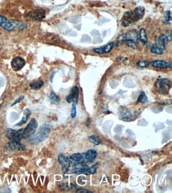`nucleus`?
<instances>
[{"label":"nucleus","mask_w":172,"mask_h":193,"mask_svg":"<svg viewBox=\"0 0 172 193\" xmlns=\"http://www.w3.org/2000/svg\"><path fill=\"white\" fill-rule=\"evenodd\" d=\"M114 45V43H113V42L106 44V45L104 47V54H107V53H109L113 49Z\"/></svg>","instance_id":"nucleus-30"},{"label":"nucleus","mask_w":172,"mask_h":193,"mask_svg":"<svg viewBox=\"0 0 172 193\" xmlns=\"http://www.w3.org/2000/svg\"><path fill=\"white\" fill-rule=\"evenodd\" d=\"M71 162H73L75 163H80L84 162L85 160L84 153H76L72 154L71 157H69Z\"/></svg>","instance_id":"nucleus-15"},{"label":"nucleus","mask_w":172,"mask_h":193,"mask_svg":"<svg viewBox=\"0 0 172 193\" xmlns=\"http://www.w3.org/2000/svg\"><path fill=\"white\" fill-rule=\"evenodd\" d=\"M58 161L60 164L62 166V172L63 173H66L68 170L69 168L70 167L71 164V161L69 160V158L64 155L62 153L59 154L58 156Z\"/></svg>","instance_id":"nucleus-10"},{"label":"nucleus","mask_w":172,"mask_h":193,"mask_svg":"<svg viewBox=\"0 0 172 193\" xmlns=\"http://www.w3.org/2000/svg\"><path fill=\"white\" fill-rule=\"evenodd\" d=\"M171 83L170 80L168 79H161L159 83L158 92L160 94H168L171 88Z\"/></svg>","instance_id":"nucleus-8"},{"label":"nucleus","mask_w":172,"mask_h":193,"mask_svg":"<svg viewBox=\"0 0 172 193\" xmlns=\"http://www.w3.org/2000/svg\"><path fill=\"white\" fill-rule=\"evenodd\" d=\"M71 115L72 118L75 117L76 116V105H72V106L71 110Z\"/></svg>","instance_id":"nucleus-33"},{"label":"nucleus","mask_w":172,"mask_h":193,"mask_svg":"<svg viewBox=\"0 0 172 193\" xmlns=\"http://www.w3.org/2000/svg\"><path fill=\"white\" fill-rule=\"evenodd\" d=\"M50 100L52 103L56 105H59L60 103V100L59 96H57L53 92H52L50 95Z\"/></svg>","instance_id":"nucleus-25"},{"label":"nucleus","mask_w":172,"mask_h":193,"mask_svg":"<svg viewBox=\"0 0 172 193\" xmlns=\"http://www.w3.org/2000/svg\"><path fill=\"white\" fill-rule=\"evenodd\" d=\"M56 74V72H54L53 74H52V75L51 78V81L52 83V80H53V78H54V76L55 74Z\"/></svg>","instance_id":"nucleus-38"},{"label":"nucleus","mask_w":172,"mask_h":193,"mask_svg":"<svg viewBox=\"0 0 172 193\" xmlns=\"http://www.w3.org/2000/svg\"><path fill=\"white\" fill-rule=\"evenodd\" d=\"M171 21V12L170 11H167L165 12V19L164 20V23L165 25L169 24Z\"/></svg>","instance_id":"nucleus-31"},{"label":"nucleus","mask_w":172,"mask_h":193,"mask_svg":"<svg viewBox=\"0 0 172 193\" xmlns=\"http://www.w3.org/2000/svg\"><path fill=\"white\" fill-rule=\"evenodd\" d=\"M137 101L138 102L142 104L146 103L148 102V98L147 97V95H145V92H140Z\"/></svg>","instance_id":"nucleus-24"},{"label":"nucleus","mask_w":172,"mask_h":193,"mask_svg":"<svg viewBox=\"0 0 172 193\" xmlns=\"http://www.w3.org/2000/svg\"><path fill=\"white\" fill-rule=\"evenodd\" d=\"M127 40H132L134 41H137L138 39V34L135 30H129L126 32Z\"/></svg>","instance_id":"nucleus-20"},{"label":"nucleus","mask_w":172,"mask_h":193,"mask_svg":"<svg viewBox=\"0 0 172 193\" xmlns=\"http://www.w3.org/2000/svg\"><path fill=\"white\" fill-rule=\"evenodd\" d=\"M139 20L134 11L127 12L124 14L122 19V24L125 27L129 26L133 22Z\"/></svg>","instance_id":"nucleus-4"},{"label":"nucleus","mask_w":172,"mask_h":193,"mask_svg":"<svg viewBox=\"0 0 172 193\" xmlns=\"http://www.w3.org/2000/svg\"><path fill=\"white\" fill-rule=\"evenodd\" d=\"M98 163L95 164V165H92L90 168H89L88 173L89 174H93L97 172V167Z\"/></svg>","instance_id":"nucleus-32"},{"label":"nucleus","mask_w":172,"mask_h":193,"mask_svg":"<svg viewBox=\"0 0 172 193\" xmlns=\"http://www.w3.org/2000/svg\"><path fill=\"white\" fill-rule=\"evenodd\" d=\"M97 156V153L94 149H89L86 152L84 153L85 160L89 163H93L94 162Z\"/></svg>","instance_id":"nucleus-13"},{"label":"nucleus","mask_w":172,"mask_h":193,"mask_svg":"<svg viewBox=\"0 0 172 193\" xmlns=\"http://www.w3.org/2000/svg\"><path fill=\"white\" fill-rule=\"evenodd\" d=\"M30 115H31V112L30 111L29 109L27 108L25 109L23 111V116L22 119L21 120L19 123L16 124L15 125L19 126V125H22L25 123L26 122H27V120Z\"/></svg>","instance_id":"nucleus-19"},{"label":"nucleus","mask_w":172,"mask_h":193,"mask_svg":"<svg viewBox=\"0 0 172 193\" xmlns=\"http://www.w3.org/2000/svg\"><path fill=\"white\" fill-rule=\"evenodd\" d=\"M88 165L86 162H80V163H75L73 165L71 169V172L76 174H89Z\"/></svg>","instance_id":"nucleus-5"},{"label":"nucleus","mask_w":172,"mask_h":193,"mask_svg":"<svg viewBox=\"0 0 172 193\" xmlns=\"http://www.w3.org/2000/svg\"><path fill=\"white\" fill-rule=\"evenodd\" d=\"M34 21H41L46 17V11L43 9H36L30 11L27 15Z\"/></svg>","instance_id":"nucleus-7"},{"label":"nucleus","mask_w":172,"mask_h":193,"mask_svg":"<svg viewBox=\"0 0 172 193\" xmlns=\"http://www.w3.org/2000/svg\"><path fill=\"white\" fill-rule=\"evenodd\" d=\"M0 26L8 31H12L14 28L11 21L1 15H0Z\"/></svg>","instance_id":"nucleus-11"},{"label":"nucleus","mask_w":172,"mask_h":193,"mask_svg":"<svg viewBox=\"0 0 172 193\" xmlns=\"http://www.w3.org/2000/svg\"><path fill=\"white\" fill-rule=\"evenodd\" d=\"M169 42L168 38L167 35H165L164 34H161L159 37L157 38V39L156 40V45L161 49L164 50L165 48V44H167Z\"/></svg>","instance_id":"nucleus-12"},{"label":"nucleus","mask_w":172,"mask_h":193,"mask_svg":"<svg viewBox=\"0 0 172 193\" xmlns=\"http://www.w3.org/2000/svg\"><path fill=\"white\" fill-rule=\"evenodd\" d=\"M0 138H1V135H0Z\"/></svg>","instance_id":"nucleus-42"},{"label":"nucleus","mask_w":172,"mask_h":193,"mask_svg":"<svg viewBox=\"0 0 172 193\" xmlns=\"http://www.w3.org/2000/svg\"><path fill=\"white\" fill-rule=\"evenodd\" d=\"M138 38L140 40V41L143 43H146L147 41V32L144 29V28H141L139 32V35Z\"/></svg>","instance_id":"nucleus-21"},{"label":"nucleus","mask_w":172,"mask_h":193,"mask_svg":"<svg viewBox=\"0 0 172 193\" xmlns=\"http://www.w3.org/2000/svg\"><path fill=\"white\" fill-rule=\"evenodd\" d=\"M1 106H2V105L0 104V108H1Z\"/></svg>","instance_id":"nucleus-40"},{"label":"nucleus","mask_w":172,"mask_h":193,"mask_svg":"<svg viewBox=\"0 0 172 193\" xmlns=\"http://www.w3.org/2000/svg\"><path fill=\"white\" fill-rule=\"evenodd\" d=\"M79 95V88L78 87L75 86L72 88L71 91L69 94V95L71 97L72 101L73 102L74 104L77 105L78 103Z\"/></svg>","instance_id":"nucleus-16"},{"label":"nucleus","mask_w":172,"mask_h":193,"mask_svg":"<svg viewBox=\"0 0 172 193\" xmlns=\"http://www.w3.org/2000/svg\"><path fill=\"white\" fill-rule=\"evenodd\" d=\"M149 65V62L147 60H140L136 63V66L139 68H146L148 67Z\"/></svg>","instance_id":"nucleus-27"},{"label":"nucleus","mask_w":172,"mask_h":193,"mask_svg":"<svg viewBox=\"0 0 172 193\" xmlns=\"http://www.w3.org/2000/svg\"><path fill=\"white\" fill-rule=\"evenodd\" d=\"M51 124L50 122H46L40 126L35 134H34L29 139V142L31 144H36L43 141L48 137L51 130Z\"/></svg>","instance_id":"nucleus-1"},{"label":"nucleus","mask_w":172,"mask_h":193,"mask_svg":"<svg viewBox=\"0 0 172 193\" xmlns=\"http://www.w3.org/2000/svg\"><path fill=\"white\" fill-rule=\"evenodd\" d=\"M25 64V60L21 58H16L12 62V66L16 71H19L24 67Z\"/></svg>","instance_id":"nucleus-14"},{"label":"nucleus","mask_w":172,"mask_h":193,"mask_svg":"<svg viewBox=\"0 0 172 193\" xmlns=\"http://www.w3.org/2000/svg\"><path fill=\"white\" fill-rule=\"evenodd\" d=\"M38 123L37 121L33 118L30 121L29 123L28 124L27 126L23 129L22 133V139H27L31 137L36 131V129L38 128Z\"/></svg>","instance_id":"nucleus-2"},{"label":"nucleus","mask_w":172,"mask_h":193,"mask_svg":"<svg viewBox=\"0 0 172 193\" xmlns=\"http://www.w3.org/2000/svg\"><path fill=\"white\" fill-rule=\"evenodd\" d=\"M23 99H24V96H20L19 98H18L17 99H16V100H15V101L14 102V103L12 104V106H11L12 107V106H14L15 104L18 103L19 102H21V101Z\"/></svg>","instance_id":"nucleus-37"},{"label":"nucleus","mask_w":172,"mask_h":193,"mask_svg":"<svg viewBox=\"0 0 172 193\" xmlns=\"http://www.w3.org/2000/svg\"><path fill=\"white\" fill-rule=\"evenodd\" d=\"M60 188L63 191H68L69 189L68 184L67 183H64V184L61 185Z\"/></svg>","instance_id":"nucleus-36"},{"label":"nucleus","mask_w":172,"mask_h":193,"mask_svg":"<svg viewBox=\"0 0 172 193\" xmlns=\"http://www.w3.org/2000/svg\"><path fill=\"white\" fill-rule=\"evenodd\" d=\"M172 62H171L168 63V67H169V68H172Z\"/></svg>","instance_id":"nucleus-39"},{"label":"nucleus","mask_w":172,"mask_h":193,"mask_svg":"<svg viewBox=\"0 0 172 193\" xmlns=\"http://www.w3.org/2000/svg\"><path fill=\"white\" fill-rule=\"evenodd\" d=\"M1 43H0V50H1Z\"/></svg>","instance_id":"nucleus-41"},{"label":"nucleus","mask_w":172,"mask_h":193,"mask_svg":"<svg viewBox=\"0 0 172 193\" xmlns=\"http://www.w3.org/2000/svg\"><path fill=\"white\" fill-rule=\"evenodd\" d=\"M93 51L96 54H104V47H99V48H94L93 49Z\"/></svg>","instance_id":"nucleus-34"},{"label":"nucleus","mask_w":172,"mask_h":193,"mask_svg":"<svg viewBox=\"0 0 172 193\" xmlns=\"http://www.w3.org/2000/svg\"><path fill=\"white\" fill-rule=\"evenodd\" d=\"M88 139L90 142L92 144L95 145H98L101 143V139L98 136L96 135H91L89 136Z\"/></svg>","instance_id":"nucleus-26"},{"label":"nucleus","mask_w":172,"mask_h":193,"mask_svg":"<svg viewBox=\"0 0 172 193\" xmlns=\"http://www.w3.org/2000/svg\"><path fill=\"white\" fill-rule=\"evenodd\" d=\"M152 66L155 68H165L168 67V63L164 60H155L152 62Z\"/></svg>","instance_id":"nucleus-18"},{"label":"nucleus","mask_w":172,"mask_h":193,"mask_svg":"<svg viewBox=\"0 0 172 193\" xmlns=\"http://www.w3.org/2000/svg\"><path fill=\"white\" fill-rule=\"evenodd\" d=\"M125 43L129 47L132 48L133 49H136L137 48V46L136 44V42L132 40H126L125 41Z\"/></svg>","instance_id":"nucleus-29"},{"label":"nucleus","mask_w":172,"mask_h":193,"mask_svg":"<svg viewBox=\"0 0 172 193\" xmlns=\"http://www.w3.org/2000/svg\"><path fill=\"white\" fill-rule=\"evenodd\" d=\"M23 128L20 130H13L11 128H8L6 130V136L10 141L20 142L22 139V133Z\"/></svg>","instance_id":"nucleus-3"},{"label":"nucleus","mask_w":172,"mask_h":193,"mask_svg":"<svg viewBox=\"0 0 172 193\" xmlns=\"http://www.w3.org/2000/svg\"><path fill=\"white\" fill-rule=\"evenodd\" d=\"M10 21L13 26L14 28H16L19 31H22L27 28V24L20 20H11Z\"/></svg>","instance_id":"nucleus-17"},{"label":"nucleus","mask_w":172,"mask_h":193,"mask_svg":"<svg viewBox=\"0 0 172 193\" xmlns=\"http://www.w3.org/2000/svg\"><path fill=\"white\" fill-rule=\"evenodd\" d=\"M119 119L122 120L127 121L132 118V113L128 108L125 106H120L118 108Z\"/></svg>","instance_id":"nucleus-9"},{"label":"nucleus","mask_w":172,"mask_h":193,"mask_svg":"<svg viewBox=\"0 0 172 193\" xmlns=\"http://www.w3.org/2000/svg\"><path fill=\"white\" fill-rule=\"evenodd\" d=\"M44 84V82L43 80H38L32 82L30 84L29 86L32 89L34 90H38L40 89Z\"/></svg>","instance_id":"nucleus-22"},{"label":"nucleus","mask_w":172,"mask_h":193,"mask_svg":"<svg viewBox=\"0 0 172 193\" xmlns=\"http://www.w3.org/2000/svg\"><path fill=\"white\" fill-rule=\"evenodd\" d=\"M5 150L7 152L13 151H24L25 150V146L20 142L10 141L8 142L4 146Z\"/></svg>","instance_id":"nucleus-6"},{"label":"nucleus","mask_w":172,"mask_h":193,"mask_svg":"<svg viewBox=\"0 0 172 193\" xmlns=\"http://www.w3.org/2000/svg\"><path fill=\"white\" fill-rule=\"evenodd\" d=\"M151 52L152 54H156L158 55H162L164 54V50L158 47L156 44H153L151 48Z\"/></svg>","instance_id":"nucleus-23"},{"label":"nucleus","mask_w":172,"mask_h":193,"mask_svg":"<svg viewBox=\"0 0 172 193\" xmlns=\"http://www.w3.org/2000/svg\"><path fill=\"white\" fill-rule=\"evenodd\" d=\"M76 193H91L92 192L88 190L85 189H84V188H79V189H77V190L75 191Z\"/></svg>","instance_id":"nucleus-35"},{"label":"nucleus","mask_w":172,"mask_h":193,"mask_svg":"<svg viewBox=\"0 0 172 193\" xmlns=\"http://www.w3.org/2000/svg\"><path fill=\"white\" fill-rule=\"evenodd\" d=\"M126 40V33H123L122 34H121V35H119L117 39V43L118 44H122L124 42H125Z\"/></svg>","instance_id":"nucleus-28"}]
</instances>
